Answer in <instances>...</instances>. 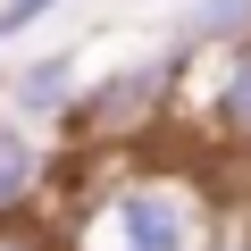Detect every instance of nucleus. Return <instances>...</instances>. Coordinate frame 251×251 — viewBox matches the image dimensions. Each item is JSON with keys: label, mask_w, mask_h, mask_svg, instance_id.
Returning a JSON list of instances; mask_svg holds the SVG:
<instances>
[{"label": "nucleus", "mask_w": 251, "mask_h": 251, "mask_svg": "<svg viewBox=\"0 0 251 251\" xmlns=\"http://www.w3.org/2000/svg\"><path fill=\"white\" fill-rule=\"evenodd\" d=\"M201 126H209V143L251 151V42L218 50V67L201 75Z\"/></svg>", "instance_id": "39448f33"}, {"label": "nucleus", "mask_w": 251, "mask_h": 251, "mask_svg": "<svg viewBox=\"0 0 251 251\" xmlns=\"http://www.w3.org/2000/svg\"><path fill=\"white\" fill-rule=\"evenodd\" d=\"M50 168H59L50 134H34V126H17V117H0V226H9V218H42Z\"/></svg>", "instance_id": "20e7f679"}, {"label": "nucleus", "mask_w": 251, "mask_h": 251, "mask_svg": "<svg viewBox=\"0 0 251 251\" xmlns=\"http://www.w3.org/2000/svg\"><path fill=\"white\" fill-rule=\"evenodd\" d=\"M0 251H67V234L42 226V218H9L0 226Z\"/></svg>", "instance_id": "0eeeda50"}, {"label": "nucleus", "mask_w": 251, "mask_h": 251, "mask_svg": "<svg viewBox=\"0 0 251 251\" xmlns=\"http://www.w3.org/2000/svg\"><path fill=\"white\" fill-rule=\"evenodd\" d=\"M184 84H193V50H176V42L168 50H143V59H117L109 75L84 84L67 134L75 143H134V134H151V126L176 109Z\"/></svg>", "instance_id": "f03ea898"}, {"label": "nucleus", "mask_w": 251, "mask_h": 251, "mask_svg": "<svg viewBox=\"0 0 251 251\" xmlns=\"http://www.w3.org/2000/svg\"><path fill=\"white\" fill-rule=\"evenodd\" d=\"M75 100H84V67L59 50V59H25L9 84H0V117H17V126H34V134H67V117H75Z\"/></svg>", "instance_id": "7ed1b4c3"}, {"label": "nucleus", "mask_w": 251, "mask_h": 251, "mask_svg": "<svg viewBox=\"0 0 251 251\" xmlns=\"http://www.w3.org/2000/svg\"><path fill=\"white\" fill-rule=\"evenodd\" d=\"M234 42H251V0H184V34H176V50H234Z\"/></svg>", "instance_id": "423d86ee"}, {"label": "nucleus", "mask_w": 251, "mask_h": 251, "mask_svg": "<svg viewBox=\"0 0 251 251\" xmlns=\"http://www.w3.org/2000/svg\"><path fill=\"white\" fill-rule=\"evenodd\" d=\"M59 234L67 251H209L218 201L176 168H109Z\"/></svg>", "instance_id": "f257e3e1"}, {"label": "nucleus", "mask_w": 251, "mask_h": 251, "mask_svg": "<svg viewBox=\"0 0 251 251\" xmlns=\"http://www.w3.org/2000/svg\"><path fill=\"white\" fill-rule=\"evenodd\" d=\"M59 9V0H0V42H9V34H25V25H42Z\"/></svg>", "instance_id": "6e6552de"}]
</instances>
